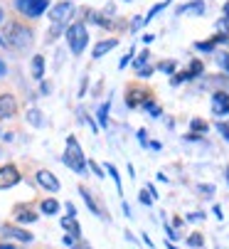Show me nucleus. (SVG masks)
Returning <instances> with one entry per match:
<instances>
[{"mask_svg":"<svg viewBox=\"0 0 229 249\" xmlns=\"http://www.w3.org/2000/svg\"><path fill=\"white\" fill-rule=\"evenodd\" d=\"M5 45H10V47H18V50H25V47H30L32 45V40H35V32L25 25V22H20V20H13L10 25H8V32H5Z\"/></svg>","mask_w":229,"mask_h":249,"instance_id":"nucleus-1","label":"nucleus"},{"mask_svg":"<svg viewBox=\"0 0 229 249\" xmlns=\"http://www.w3.org/2000/svg\"><path fill=\"white\" fill-rule=\"evenodd\" d=\"M64 165L74 173H84L87 170V158L82 153V146L79 141H76L74 136H67V148H64V156H62Z\"/></svg>","mask_w":229,"mask_h":249,"instance_id":"nucleus-2","label":"nucleus"},{"mask_svg":"<svg viewBox=\"0 0 229 249\" xmlns=\"http://www.w3.org/2000/svg\"><path fill=\"white\" fill-rule=\"evenodd\" d=\"M87 42H89L87 25H84L82 20L71 22V25L67 27V45H69V50H71L74 54H82V52H84V47H87Z\"/></svg>","mask_w":229,"mask_h":249,"instance_id":"nucleus-3","label":"nucleus"},{"mask_svg":"<svg viewBox=\"0 0 229 249\" xmlns=\"http://www.w3.org/2000/svg\"><path fill=\"white\" fill-rule=\"evenodd\" d=\"M15 8L25 18H40L50 8V0H15Z\"/></svg>","mask_w":229,"mask_h":249,"instance_id":"nucleus-4","label":"nucleus"},{"mask_svg":"<svg viewBox=\"0 0 229 249\" xmlns=\"http://www.w3.org/2000/svg\"><path fill=\"white\" fill-rule=\"evenodd\" d=\"M74 18V3H57L52 10H50V20H52V25H57V27H69L71 20Z\"/></svg>","mask_w":229,"mask_h":249,"instance_id":"nucleus-5","label":"nucleus"},{"mask_svg":"<svg viewBox=\"0 0 229 249\" xmlns=\"http://www.w3.org/2000/svg\"><path fill=\"white\" fill-rule=\"evenodd\" d=\"M20 183V170L15 165H0V190H8Z\"/></svg>","mask_w":229,"mask_h":249,"instance_id":"nucleus-6","label":"nucleus"},{"mask_svg":"<svg viewBox=\"0 0 229 249\" xmlns=\"http://www.w3.org/2000/svg\"><path fill=\"white\" fill-rule=\"evenodd\" d=\"M18 114V99L13 94H0V121Z\"/></svg>","mask_w":229,"mask_h":249,"instance_id":"nucleus-7","label":"nucleus"},{"mask_svg":"<svg viewBox=\"0 0 229 249\" xmlns=\"http://www.w3.org/2000/svg\"><path fill=\"white\" fill-rule=\"evenodd\" d=\"M37 183H40L45 190H50V193H57L59 190V180H57V175H52L50 170H37Z\"/></svg>","mask_w":229,"mask_h":249,"instance_id":"nucleus-8","label":"nucleus"},{"mask_svg":"<svg viewBox=\"0 0 229 249\" xmlns=\"http://www.w3.org/2000/svg\"><path fill=\"white\" fill-rule=\"evenodd\" d=\"M212 111H214L217 116L229 114V96H227L224 91H214V94H212Z\"/></svg>","mask_w":229,"mask_h":249,"instance_id":"nucleus-9","label":"nucleus"},{"mask_svg":"<svg viewBox=\"0 0 229 249\" xmlns=\"http://www.w3.org/2000/svg\"><path fill=\"white\" fill-rule=\"evenodd\" d=\"M0 230H3V234H5V237H13V239H18V242H32V234H30L27 230L15 227V225H3Z\"/></svg>","mask_w":229,"mask_h":249,"instance_id":"nucleus-10","label":"nucleus"},{"mask_svg":"<svg viewBox=\"0 0 229 249\" xmlns=\"http://www.w3.org/2000/svg\"><path fill=\"white\" fill-rule=\"evenodd\" d=\"M59 225H62V230H67L71 237L82 239V225L76 222V217H71V215H64V217L59 220Z\"/></svg>","mask_w":229,"mask_h":249,"instance_id":"nucleus-11","label":"nucleus"},{"mask_svg":"<svg viewBox=\"0 0 229 249\" xmlns=\"http://www.w3.org/2000/svg\"><path fill=\"white\" fill-rule=\"evenodd\" d=\"M79 193H82V197H84V202L89 205V210H91V212H96L99 217H106V212L101 210V205H99V202L94 200V195H91V193H89V190H87L84 185H79Z\"/></svg>","mask_w":229,"mask_h":249,"instance_id":"nucleus-12","label":"nucleus"},{"mask_svg":"<svg viewBox=\"0 0 229 249\" xmlns=\"http://www.w3.org/2000/svg\"><path fill=\"white\" fill-rule=\"evenodd\" d=\"M116 45H119V37H108V40L96 42V47H94V57H96V59H99V57H104L106 52H111Z\"/></svg>","mask_w":229,"mask_h":249,"instance_id":"nucleus-13","label":"nucleus"},{"mask_svg":"<svg viewBox=\"0 0 229 249\" xmlns=\"http://www.w3.org/2000/svg\"><path fill=\"white\" fill-rule=\"evenodd\" d=\"M15 217H18V222H35L37 220V212L30 210L27 205H18L15 207Z\"/></svg>","mask_w":229,"mask_h":249,"instance_id":"nucleus-14","label":"nucleus"},{"mask_svg":"<svg viewBox=\"0 0 229 249\" xmlns=\"http://www.w3.org/2000/svg\"><path fill=\"white\" fill-rule=\"evenodd\" d=\"M187 13L202 15L205 13V3H202V0H195V3H187V5H180L177 8V15H187Z\"/></svg>","mask_w":229,"mask_h":249,"instance_id":"nucleus-15","label":"nucleus"},{"mask_svg":"<svg viewBox=\"0 0 229 249\" xmlns=\"http://www.w3.org/2000/svg\"><path fill=\"white\" fill-rule=\"evenodd\" d=\"M32 77H35L37 82L45 77V57H42V54H37V57L32 59Z\"/></svg>","mask_w":229,"mask_h":249,"instance_id":"nucleus-16","label":"nucleus"},{"mask_svg":"<svg viewBox=\"0 0 229 249\" xmlns=\"http://www.w3.org/2000/svg\"><path fill=\"white\" fill-rule=\"evenodd\" d=\"M40 210L45 212V215H57V210H59V202H57L54 197H50V200H42Z\"/></svg>","mask_w":229,"mask_h":249,"instance_id":"nucleus-17","label":"nucleus"},{"mask_svg":"<svg viewBox=\"0 0 229 249\" xmlns=\"http://www.w3.org/2000/svg\"><path fill=\"white\" fill-rule=\"evenodd\" d=\"M168 5H170V0H165V3H160V5H153V8H150V13H148V18H143V25H145V22H150L153 18H156L160 10H165Z\"/></svg>","mask_w":229,"mask_h":249,"instance_id":"nucleus-18","label":"nucleus"},{"mask_svg":"<svg viewBox=\"0 0 229 249\" xmlns=\"http://www.w3.org/2000/svg\"><path fill=\"white\" fill-rule=\"evenodd\" d=\"M59 35H62V27H57V25H52V27L47 30V37H45V42H47V45H52V42H54V40L59 37Z\"/></svg>","mask_w":229,"mask_h":249,"instance_id":"nucleus-19","label":"nucleus"},{"mask_svg":"<svg viewBox=\"0 0 229 249\" xmlns=\"http://www.w3.org/2000/svg\"><path fill=\"white\" fill-rule=\"evenodd\" d=\"M108 109H111V104H108V101L99 109V124H101V126H108Z\"/></svg>","mask_w":229,"mask_h":249,"instance_id":"nucleus-20","label":"nucleus"},{"mask_svg":"<svg viewBox=\"0 0 229 249\" xmlns=\"http://www.w3.org/2000/svg\"><path fill=\"white\" fill-rule=\"evenodd\" d=\"M106 170H108V175L113 178V183H116L119 193H123V188H121V178H119V170H116V165H106Z\"/></svg>","mask_w":229,"mask_h":249,"instance_id":"nucleus-21","label":"nucleus"},{"mask_svg":"<svg viewBox=\"0 0 229 249\" xmlns=\"http://www.w3.org/2000/svg\"><path fill=\"white\" fill-rule=\"evenodd\" d=\"M187 244H190V247H202V244H205V237H202L200 232H195V234L187 237Z\"/></svg>","mask_w":229,"mask_h":249,"instance_id":"nucleus-22","label":"nucleus"},{"mask_svg":"<svg viewBox=\"0 0 229 249\" xmlns=\"http://www.w3.org/2000/svg\"><path fill=\"white\" fill-rule=\"evenodd\" d=\"M200 72H202V62H193V64H190V69H187L190 77H197Z\"/></svg>","mask_w":229,"mask_h":249,"instance_id":"nucleus-23","label":"nucleus"},{"mask_svg":"<svg viewBox=\"0 0 229 249\" xmlns=\"http://www.w3.org/2000/svg\"><path fill=\"white\" fill-rule=\"evenodd\" d=\"M190 126H193V133H195V131H202V133L207 131V124H205L202 119H193V124H190Z\"/></svg>","mask_w":229,"mask_h":249,"instance_id":"nucleus-24","label":"nucleus"},{"mask_svg":"<svg viewBox=\"0 0 229 249\" xmlns=\"http://www.w3.org/2000/svg\"><path fill=\"white\" fill-rule=\"evenodd\" d=\"M158 69H160V72L173 74V72H175V62H160V64H158Z\"/></svg>","mask_w":229,"mask_h":249,"instance_id":"nucleus-25","label":"nucleus"},{"mask_svg":"<svg viewBox=\"0 0 229 249\" xmlns=\"http://www.w3.org/2000/svg\"><path fill=\"white\" fill-rule=\"evenodd\" d=\"M30 124H35V126H42V114L40 111H30Z\"/></svg>","mask_w":229,"mask_h":249,"instance_id":"nucleus-26","label":"nucleus"},{"mask_svg":"<svg viewBox=\"0 0 229 249\" xmlns=\"http://www.w3.org/2000/svg\"><path fill=\"white\" fill-rule=\"evenodd\" d=\"M148 57H150V52H148V50H143V52H141V54H138V59H136V67H138V69H141V67H143V64H145V62H148Z\"/></svg>","mask_w":229,"mask_h":249,"instance_id":"nucleus-27","label":"nucleus"},{"mask_svg":"<svg viewBox=\"0 0 229 249\" xmlns=\"http://www.w3.org/2000/svg\"><path fill=\"white\" fill-rule=\"evenodd\" d=\"M87 165H89V168H91V170H94V175H96V178H104V170H101V165H99V163H96V160H89V163H87Z\"/></svg>","mask_w":229,"mask_h":249,"instance_id":"nucleus-28","label":"nucleus"},{"mask_svg":"<svg viewBox=\"0 0 229 249\" xmlns=\"http://www.w3.org/2000/svg\"><path fill=\"white\" fill-rule=\"evenodd\" d=\"M195 47L202 50V52H210V50H214V42H212V40H210V42H197Z\"/></svg>","mask_w":229,"mask_h":249,"instance_id":"nucleus-29","label":"nucleus"},{"mask_svg":"<svg viewBox=\"0 0 229 249\" xmlns=\"http://www.w3.org/2000/svg\"><path fill=\"white\" fill-rule=\"evenodd\" d=\"M143 205H153V197H150V193L148 190H141V197H138Z\"/></svg>","mask_w":229,"mask_h":249,"instance_id":"nucleus-30","label":"nucleus"},{"mask_svg":"<svg viewBox=\"0 0 229 249\" xmlns=\"http://www.w3.org/2000/svg\"><path fill=\"white\" fill-rule=\"evenodd\" d=\"M71 249H91V244H89V242H84V239H76V242L71 244Z\"/></svg>","mask_w":229,"mask_h":249,"instance_id":"nucleus-31","label":"nucleus"},{"mask_svg":"<svg viewBox=\"0 0 229 249\" xmlns=\"http://www.w3.org/2000/svg\"><path fill=\"white\" fill-rule=\"evenodd\" d=\"M217 131H219V133L229 141V126H227V124H222V121H219V124H217Z\"/></svg>","mask_w":229,"mask_h":249,"instance_id":"nucleus-32","label":"nucleus"},{"mask_svg":"<svg viewBox=\"0 0 229 249\" xmlns=\"http://www.w3.org/2000/svg\"><path fill=\"white\" fill-rule=\"evenodd\" d=\"M150 72H153L150 67H141V69H138V77H143V79H145V77H150Z\"/></svg>","mask_w":229,"mask_h":249,"instance_id":"nucleus-33","label":"nucleus"},{"mask_svg":"<svg viewBox=\"0 0 229 249\" xmlns=\"http://www.w3.org/2000/svg\"><path fill=\"white\" fill-rule=\"evenodd\" d=\"M145 136H148V133H145V128H141V131H138V141H141L143 146L148 143V138H145Z\"/></svg>","mask_w":229,"mask_h":249,"instance_id":"nucleus-34","label":"nucleus"},{"mask_svg":"<svg viewBox=\"0 0 229 249\" xmlns=\"http://www.w3.org/2000/svg\"><path fill=\"white\" fill-rule=\"evenodd\" d=\"M131 57H133V50H131V52H128V54H126V57H123V59H121V64H119V67H121V69H123V67H126V64H128V62H131Z\"/></svg>","mask_w":229,"mask_h":249,"instance_id":"nucleus-35","label":"nucleus"},{"mask_svg":"<svg viewBox=\"0 0 229 249\" xmlns=\"http://www.w3.org/2000/svg\"><path fill=\"white\" fill-rule=\"evenodd\" d=\"M200 193H207V195H212V193H214V185H200Z\"/></svg>","mask_w":229,"mask_h":249,"instance_id":"nucleus-36","label":"nucleus"},{"mask_svg":"<svg viewBox=\"0 0 229 249\" xmlns=\"http://www.w3.org/2000/svg\"><path fill=\"white\" fill-rule=\"evenodd\" d=\"M67 212H69L71 217H76V210H74V205H71V202H67Z\"/></svg>","mask_w":229,"mask_h":249,"instance_id":"nucleus-37","label":"nucleus"},{"mask_svg":"<svg viewBox=\"0 0 229 249\" xmlns=\"http://www.w3.org/2000/svg\"><path fill=\"white\" fill-rule=\"evenodd\" d=\"M5 72H8V67H5L3 59H0V77H5Z\"/></svg>","mask_w":229,"mask_h":249,"instance_id":"nucleus-38","label":"nucleus"},{"mask_svg":"<svg viewBox=\"0 0 229 249\" xmlns=\"http://www.w3.org/2000/svg\"><path fill=\"white\" fill-rule=\"evenodd\" d=\"M141 25H143V20H141V18H136V20H133V22H131V27H133V30H138V27H141Z\"/></svg>","mask_w":229,"mask_h":249,"instance_id":"nucleus-39","label":"nucleus"},{"mask_svg":"<svg viewBox=\"0 0 229 249\" xmlns=\"http://www.w3.org/2000/svg\"><path fill=\"white\" fill-rule=\"evenodd\" d=\"M165 232H168V237H170V239H177V234H175V230H173V227H165Z\"/></svg>","mask_w":229,"mask_h":249,"instance_id":"nucleus-40","label":"nucleus"},{"mask_svg":"<svg viewBox=\"0 0 229 249\" xmlns=\"http://www.w3.org/2000/svg\"><path fill=\"white\" fill-rule=\"evenodd\" d=\"M74 242H76V237H71V234H67V237H64V244H69V247H71Z\"/></svg>","mask_w":229,"mask_h":249,"instance_id":"nucleus-41","label":"nucleus"},{"mask_svg":"<svg viewBox=\"0 0 229 249\" xmlns=\"http://www.w3.org/2000/svg\"><path fill=\"white\" fill-rule=\"evenodd\" d=\"M0 249H15L13 244H0Z\"/></svg>","mask_w":229,"mask_h":249,"instance_id":"nucleus-42","label":"nucleus"},{"mask_svg":"<svg viewBox=\"0 0 229 249\" xmlns=\"http://www.w3.org/2000/svg\"><path fill=\"white\" fill-rule=\"evenodd\" d=\"M227 183H229V168H227Z\"/></svg>","mask_w":229,"mask_h":249,"instance_id":"nucleus-43","label":"nucleus"},{"mask_svg":"<svg viewBox=\"0 0 229 249\" xmlns=\"http://www.w3.org/2000/svg\"><path fill=\"white\" fill-rule=\"evenodd\" d=\"M0 20H3V10H0Z\"/></svg>","mask_w":229,"mask_h":249,"instance_id":"nucleus-44","label":"nucleus"}]
</instances>
